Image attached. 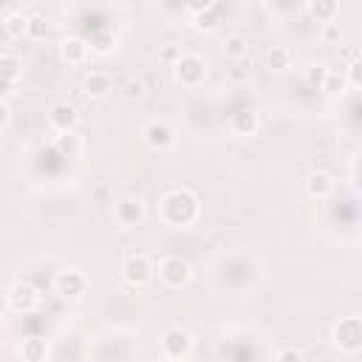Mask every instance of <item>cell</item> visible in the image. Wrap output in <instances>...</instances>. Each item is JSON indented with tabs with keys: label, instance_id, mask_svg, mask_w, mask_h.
<instances>
[{
	"label": "cell",
	"instance_id": "cell-20",
	"mask_svg": "<svg viewBox=\"0 0 362 362\" xmlns=\"http://www.w3.org/2000/svg\"><path fill=\"white\" fill-rule=\"evenodd\" d=\"M25 14H28L25 37H28V40H34V42L45 40V37H48V31H51V25H48V17H45V14L40 11V8H28Z\"/></svg>",
	"mask_w": 362,
	"mask_h": 362
},
{
	"label": "cell",
	"instance_id": "cell-16",
	"mask_svg": "<svg viewBox=\"0 0 362 362\" xmlns=\"http://www.w3.org/2000/svg\"><path fill=\"white\" fill-rule=\"evenodd\" d=\"M110 90H113V76L107 71H88L82 76V93L88 99H96L99 102V99L110 96Z\"/></svg>",
	"mask_w": 362,
	"mask_h": 362
},
{
	"label": "cell",
	"instance_id": "cell-32",
	"mask_svg": "<svg viewBox=\"0 0 362 362\" xmlns=\"http://www.w3.org/2000/svg\"><path fill=\"white\" fill-rule=\"evenodd\" d=\"M274 359H277V362H303V359H305V351H303V348H280V351L274 354Z\"/></svg>",
	"mask_w": 362,
	"mask_h": 362
},
{
	"label": "cell",
	"instance_id": "cell-25",
	"mask_svg": "<svg viewBox=\"0 0 362 362\" xmlns=\"http://www.w3.org/2000/svg\"><path fill=\"white\" fill-rule=\"evenodd\" d=\"M122 96L127 99V102H141L144 96H147V82L141 79V76H136V74H130L124 82H122Z\"/></svg>",
	"mask_w": 362,
	"mask_h": 362
},
{
	"label": "cell",
	"instance_id": "cell-3",
	"mask_svg": "<svg viewBox=\"0 0 362 362\" xmlns=\"http://www.w3.org/2000/svg\"><path fill=\"white\" fill-rule=\"evenodd\" d=\"M331 342L345 356L362 354V317L359 314L339 317V322L331 328Z\"/></svg>",
	"mask_w": 362,
	"mask_h": 362
},
{
	"label": "cell",
	"instance_id": "cell-6",
	"mask_svg": "<svg viewBox=\"0 0 362 362\" xmlns=\"http://www.w3.org/2000/svg\"><path fill=\"white\" fill-rule=\"evenodd\" d=\"M42 305V291L28 280H14L6 286V308L14 314H31Z\"/></svg>",
	"mask_w": 362,
	"mask_h": 362
},
{
	"label": "cell",
	"instance_id": "cell-34",
	"mask_svg": "<svg viewBox=\"0 0 362 362\" xmlns=\"http://www.w3.org/2000/svg\"><path fill=\"white\" fill-rule=\"evenodd\" d=\"M215 6V0H184V8L189 14H201V11H209Z\"/></svg>",
	"mask_w": 362,
	"mask_h": 362
},
{
	"label": "cell",
	"instance_id": "cell-2",
	"mask_svg": "<svg viewBox=\"0 0 362 362\" xmlns=\"http://www.w3.org/2000/svg\"><path fill=\"white\" fill-rule=\"evenodd\" d=\"M156 277H158V283H161L164 288L181 291V288H187L189 280H192V263H189L187 257H181V255H164V257H158V263H156Z\"/></svg>",
	"mask_w": 362,
	"mask_h": 362
},
{
	"label": "cell",
	"instance_id": "cell-7",
	"mask_svg": "<svg viewBox=\"0 0 362 362\" xmlns=\"http://www.w3.org/2000/svg\"><path fill=\"white\" fill-rule=\"evenodd\" d=\"M158 348H161V356H164V359H170V362H184V359H189L192 351H195V337H192L187 328H181V325H173V328H167V331L161 334Z\"/></svg>",
	"mask_w": 362,
	"mask_h": 362
},
{
	"label": "cell",
	"instance_id": "cell-35",
	"mask_svg": "<svg viewBox=\"0 0 362 362\" xmlns=\"http://www.w3.org/2000/svg\"><path fill=\"white\" fill-rule=\"evenodd\" d=\"M339 57L345 59V65H351V62L359 59L362 54H359V48H354V45H339Z\"/></svg>",
	"mask_w": 362,
	"mask_h": 362
},
{
	"label": "cell",
	"instance_id": "cell-5",
	"mask_svg": "<svg viewBox=\"0 0 362 362\" xmlns=\"http://www.w3.org/2000/svg\"><path fill=\"white\" fill-rule=\"evenodd\" d=\"M173 79H175V85L187 88V90L201 88L206 79V59L195 51H184V57L173 65Z\"/></svg>",
	"mask_w": 362,
	"mask_h": 362
},
{
	"label": "cell",
	"instance_id": "cell-15",
	"mask_svg": "<svg viewBox=\"0 0 362 362\" xmlns=\"http://www.w3.org/2000/svg\"><path fill=\"white\" fill-rule=\"evenodd\" d=\"M334 187H337V181H334V175L325 173V170H314V173H308L305 181H303L305 195L314 198V201H325V198H331V195H334Z\"/></svg>",
	"mask_w": 362,
	"mask_h": 362
},
{
	"label": "cell",
	"instance_id": "cell-29",
	"mask_svg": "<svg viewBox=\"0 0 362 362\" xmlns=\"http://www.w3.org/2000/svg\"><path fill=\"white\" fill-rule=\"evenodd\" d=\"M192 25L198 31H215L218 28V14L209 8V11H201V14H192Z\"/></svg>",
	"mask_w": 362,
	"mask_h": 362
},
{
	"label": "cell",
	"instance_id": "cell-19",
	"mask_svg": "<svg viewBox=\"0 0 362 362\" xmlns=\"http://www.w3.org/2000/svg\"><path fill=\"white\" fill-rule=\"evenodd\" d=\"M308 14L320 25L334 23L337 14H339V0H308Z\"/></svg>",
	"mask_w": 362,
	"mask_h": 362
},
{
	"label": "cell",
	"instance_id": "cell-23",
	"mask_svg": "<svg viewBox=\"0 0 362 362\" xmlns=\"http://www.w3.org/2000/svg\"><path fill=\"white\" fill-rule=\"evenodd\" d=\"M291 62H294V57H291V51H288L286 45H272V48L266 51V65H269L272 71H288Z\"/></svg>",
	"mask_w": 362,
	"mask_h": 362
},
{
	"label": "cell",
	"instance_id": "cell-30",
	"mask_svg": "<svg viewBox=\"0 0 362 362\" xmlns=\"http://www.w3.org/2000/svg\"><path fill=\"white\" fill-rule=\"evenodd\" d=\"M345 74H348V82H351V88L362 90V57H359V59H354L351 65H345Z\"/></svg>",
	"mask_w": 362,
	"mask_h": 362
},
{
	"label": "cell",
	"instance_id": "cell-24",
	"mask_svg": "<svg viewBox=\"0 0 362 362\" xmlns=\"http://www.w3.org/2000/svg\"><path fill=\"white\" fill-rule=\"evenodd\" d=\"M20 356H23L25 362H45V359H48V345H45V339H37V337L25 339V342L20 345Z\"/></svg>",
	"mask_w": 362,
	"mask_h": 362
},
{
	"label": "cell",
	"instance_id": "cell-10",
	"mask_svg": "<svg viewBox=\"0 0 362 362\" xmlns=\"http://www.w3.org/2000/svg\"><path fill=\"white\" fill-rule=\"evenodd\" d=\"M141 139H144V144H147L150 150L167 153V150L175 144V130H173V124H170L167 119L158 116V119H147V122H144Z\"/></svg>",
	"mask_w": 362,
	"mask_h": 362
},
{
	"label": "cell",
	"instance_id": "cell-9",
	"mask_svg": "<svg viewBox=\"0 0 362 362\" xmlns=\"http://www.w3.org/2000/svg\"><path fill=\"white\" fill-rule=\"evenodd\" d=\"M88 286H90L88 274L82 269H76V266H65V269H59L54 274V291L62 300H82L88 294Z\"/></svg>",
	"mask_w": 362,
	"mask_h": 362
},
{
	"label": "cell",
	"instance_id": "cell-33",
	"mask_svg": "<svg viewBox=\"0 0 362 362\" xmlns=\"http://www.w3.org/2000/svg\"><path fill=\"white\" fill-rule=\"evenodd\" d=\"M320 37H322V42H337V45H339L342 31H339V25H337V23H325V25L320 28Z\"/></svg>",
	"mask_w": 362,
	"mask_h": 362
},
{
	"label": "cell",
	"instance_id": "cell-28",
	"mask_svg": "<svg viewBox=\"0 0 362 362\" xmlns=\"http://www.w3.org/2000/svg\"><path fill=\"white\" fill-rule=\"evenodd\" d=\"M328 62H311L308 68H305V82L311 85V88H320L322 82H325V76H328Z\"/></svg>",
	"mask_w": 362,
	"mask_h": 362
},
{
	"label": "cell",
	"instance_id": "cell-26",
	"mask_svg": "<svg viewBox=\"0 0 362 362\" xmlns=\"http://www.w3.org/2000/svg\"><path fill=\"white\" fill-rule=\"evenodd\" d=\"M88 42H90V51H93V54H110L113 45H116V40H113L110 31H96Z\"/></svg>",
	"mask_w": 362,
	"mask_h": 362
},
{
	"label": "cell",
	"instance_id": "cell-13",
	"mask_svg": "<svg viewBox=\"0 0 362 362\" xmlns=\"http://www.w3.org/2000/svg\"><path fill=\"white\" fill-rule=\"evenodd\" d=\"M57 54H59V59L65 65H85L88 57H90V42L82 40V37H76V34H71V37H62L59 40Z\"/></svg>",
	"mask_w": 362,
	"mask_h": 362
},
{
	"label": "cell",
	"instance_id": "cell-31",
	"mask_svg": "<svg viewBox=\"0 0 362 362\" xmlns=\"http://www.w3.org/2000/svg\"><path fill=\"white\" fill-rule=\"evenodd\" d=\"M11 127V99H0V136H6Z\"/></svg>",
	"mask_w": 362,
	"mask_h": 362
},
{
	"label": "cell",
	"instance_id": "cell-1",
	"mask_svg": "<svg viewBox=\"0 0 362 362\" xmlns=\"http://www.w3.org/2000/svg\"><path fill=\"white\" fill-rule=\"evenodd\" d=\"M201 218V198L189 187H173L158 201V221L170 229H189Z\"/></svg>",
	"mask_w": 362,
	"mask_h": 362
},
{
	"label": "cell",
	"instance_id": "cell-8",
	"mask_svg": "<svg viewBox=\"0 0 362 362\" xmlns=\"http://www.w3.org/2000/svg\"><path fill=\"white\" fill-rule=\"evenodd\" d=\"M110 218L119 229H136L147 221V204L139 195H122L119 201H113Z\"/></svg>",
	"mask_w": 362,
	"mask_h": 362
},
{
	"label": "cell",
	"instance_id": "cell-4",
	"mask_svg": "<svg viewBox=\"0 0 362 362\" xmlns=\"http://www.w3.org/2000/svg\"><path fill=\"white\" fill-rule=\"evenodd\" d=\"M119 274H122V280L127 286L144 288L156 277V260L150 255H144V252H130V255H124V260L119 266Z\"/></svg>",
	"mask_w": 362,
	"mask_h": 362
},
{
	"label": "cell",
	"instance_id": "cell-14",
	"mask_svg": "<svg viewBox=\"0 0 362 362\" xmlns=\"http://www.w3.org/2000/svg\"><path fill=\"white\" fill-rule=\"evenodd\" d=\"M25 25H28V14L23 8H14V6H6L3 8V20H0V28H3V40H6V48L25 37Z\"/></svg>",
	"mask_w": 362,
	"mask_h": 362
},
{
	"label": "cell",
	"instance_id": "cell-12",
	"mask_svg": "<svg viewBox=\"0 0 362 362\" xmlns=\"http://www.w3.org/2000/svg\"><path fill=\"white\" fill-rule=\"evenodd\" d=\"M48 124L54 133H65V130H76L79 124V110L76 105H71L68 99H57L48 107Z\"/></svg>",
	"mask_w": 362,
	"mask_h": 362
},
{
	"label": "cell",
	"instance_id": "cell-18",
	"mask_svg": "<svg viewBox=\"0 0 362 362\" xmlns=\"http://www.w3.org/2000/svg\"><path fill=\"white\" fill-rule=\"evenodd\" d=\"M51 147L62 156V158H76L82 153V136L76 130H65V133H54Z\"/></svg>",
	"mask_w": 362,
	"mask_h": 362
},
{
	"label": "cell",
	"instance_id": "cell-27",
	"mask_svg": "<svg viewBox=\"0 0 362 362\" xmlns=\"http://www.w3.org/2000/svg\"><path fill=\"white\" fill-rule=\"evenodd\" d=\"M184 57V45H178V42H164L161 48H158V62H164V65H175L178 59Z\"/></svg>",
	"mask_w": 362,
	"mask_h": 362
},
{
	"label": "cell",
	"instance_id": "cell-17",
	"mask_svg": "<svg viewBox=\"0 0 362 362\" xmlns=\"http://www.w3.org/2000/svg\"><path fill=\"white\" fill-rule=\"evenodd\" d=\"M226 127H229L232 136H255L257 127H260V116H257L255 107H240V110H235L229 116Z\"/></svg>",
	"mask_w": 362,
	"mask_h": 362
},
{
	"label": "cell",
	"instance_id": "cell-11",
	"mask_svg": "<svg viewBox=\"0 0 362 362\" xmlns=\"http://www.w3.org/2000/svg\"><path fill=\"white\" fill-rule=\"evenodd\" d=\"M0 74H3V96L11 99L17 85L23 82V59L11 48H3V54H0Z\"/></svg>",
	"mask_w": 362,
	"mask_h": 362
},
{
	"label": "cell",
	"instance_id": "cell-21",
	"mask_svg": "<svg viewBox=\"0 0 362 362\" xmlns=\"http://www.w3.org/2000/svg\"><path fill=\"white\" fill-rule=\"evenodd\" d=\"M223 54H226V59H232V62H243V59L249 57V40H246L243 34H229V37L223 40Z\"/></svg>",
	"mask_w": 362,
	"mask_h": 362
},
{
	"label": "cell",
	"instance_id": "cell-22",
	"mask_svg": "<svg viewBox=\"0 0 362 362\" xmlns=\"http://www.w3.org/2000/svg\"><path fill=\"white\" fill-rule=\"evenodd\" d=\"M348 88H351V82H348V74H345V68H342V71L331 68V71H328V76H325V82L320 85V90H325L328 96H342Z\"/></svg>",
	"mask_w": 362,
	"mask_h": 362
}]
</instances>
